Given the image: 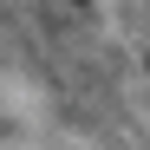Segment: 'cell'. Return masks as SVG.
Wrapping results in <instances>:
<instances>
[{"instance_id": "1", "label": "cell", "mask_w": 150, "mask_h": 150, "mask_svg": "<svg viewBox=\"0 0 150 150\" xmlns=\"http://www.w3.org/2000/svg\"><path fill=\"white\" fill-rule=\"evenodd\" d=\"M79 7H91V0H79Z\"/></svg>"}]
</instances>
